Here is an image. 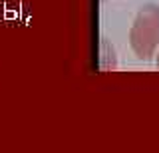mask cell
I'll return each mask as SVG.
<instances>
[{
	"mask_svg": "<svg viewBox=\"0 0 159 153\" xmlns=\"http://www.w3.org/2000/svg\"><path fill=\"white\" fill-rule=\"evenodd\" d=\"M129 46L137 58L149 60L159 48V6L147 2L139 8L129 30Z\"/></svg>",
	"mask_w": 159,
	"mask_h": 153,
	"instance_id": "6da1fadb",
	"label": "cell"
},
{
	"mask_svg": "<svg viewBox=\"0 0 159 153\" xmlns=\"http://www.w3.org/2000/svg\"><path fill=\"white\" fill-rule=\"evenodd\" d=\"M4 18H6V20H12V18H16V12H14V10H6V12H4Z\"/></svg>",
	"mask_w": 159,
	"mask_h": 153,
	"instance_id": "7a4b0ae2",
	"label": "cell"
},
{
	"mask_svg": "<svg viewBox=\"0 0 159 153\" xmlns=\"http://www.w3.org/2000/svg\"><path fill=\"white\" fill-rule=\"evenodd\" d=\"M155 64H157V68H159V52H157V56H155Z\"/></svg>",
	"mask_w": 159,
	"mask_h": 153,
	"instance_id": "3957f363",
	"label": "cell"
}]
</instances>
